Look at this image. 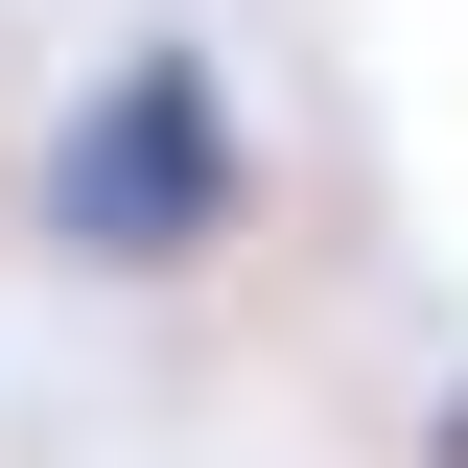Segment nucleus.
<instances>
[{"mask_svg": "<svg viewBox=\"0 0 468 468\" xmlns=\"http://www.w3.org/2000/svg\"><path fill=\"white\" fill-rule=\"evenodd\" d=\"M24 234H48L70 282H187V258L258 234V94H234L211 24H117V48L48 94V141H24Z\"/></svg>", "mask_w": 468, "mask_h": 468, "instance_id": "nucleus-1", "label": "nucleus"}, {"mask_svg": "<svg viewBox=\"0 0 468 468\" xmlns=\"http://www.w3.org/2000/svg\"><path fill=\"white\" fill-rule=\"evenodd\" d=\"M421 468H468V399H445V445H421Z\"/></svg>", "mask_w": 468, "mask_h": 468, "instance_id": "nucleus-2", "label": "nucleus"}]
</instances>
